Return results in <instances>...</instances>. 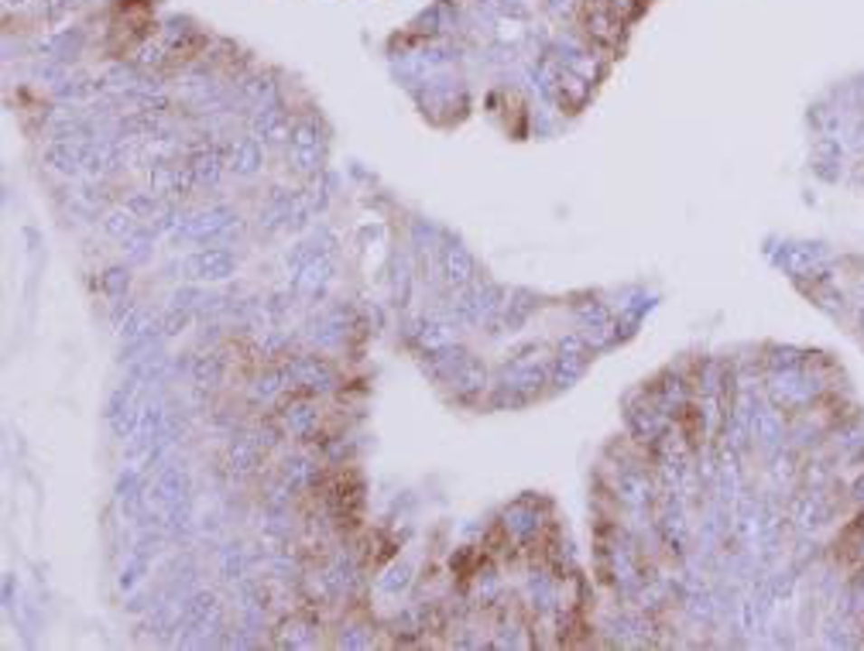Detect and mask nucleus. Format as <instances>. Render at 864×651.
Listing matches in <instances>:
<instances>
[{
    "label": "nucleus",
    "mask_w": 864,
    "mask_h": 651,
    "mask_svg": "<svg viewBox=\"0 0 864 651\" xmlns=\"http://www.w3.org/2000/svg\"><path fill=\"white\" fill-rule=\"evenodd\" d=\"M854 494H858V497H861V501H864V480H858V487H854Z\"/></svg>",
    "instance_id": "obj_3"
},
{
    "label": "nucleus",
    "mask_w": 864,
    "mask_h": 651,
    "mask_svg": "<svg viewBox=\"0 0 864 651\" xmlns=\"http://www.w3.org/2000/svg\"><path fill=\"white\" fill-rule=\"evenodd\" d=\"M796 521L802 524V528H816V524H823V505H820V497H816V494H810V497H802V501H799Z\"/></svg>",
    "instance_id": "obj_1"
},
{
    "label": "nucleus",
    "mask_w": 864,
    "mask_h": 651,
    "mask_svg": "<svg viewBox=\"0 0 864 651\" xmlns=\"http://www.w3.org/2000/svg\"><path fill=\"white\" fill-rule=\"evenodd\" d=\"M858 319H861V333H864V292L858 295Z\"/></svg>",
    "instance_id": "obj_2"
}]
</instances>
